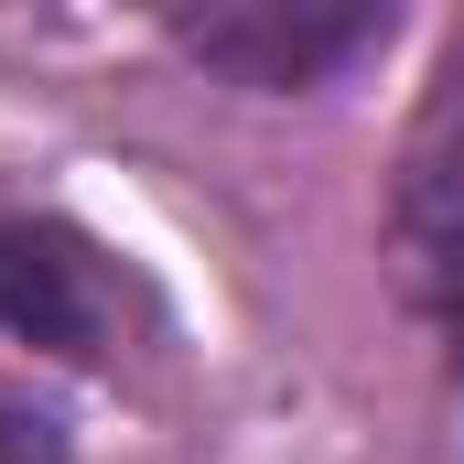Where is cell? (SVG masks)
I'll use <instances>...</instances> for the list:
<instances>
[{
  "mask_svg": "<svg viewBox=\"0 0 464 464\" xmlns=\"http://www.w3.org/2000/svg\"><path fill=\"white\" fill-rule=\"evenodd\" d=\"M0 335L22 346H65V356H98L109 346V270L98 248L33 206H0Z\"/></svg>",
  "mask_w": 464,
  "mask_h": 464,
  "instance_id": "obj_1",
  "label": "cell"
},
{
  "mask_svg": "<svg viewBox=\"0 0 464 464\" xmlns=\"http://www.w3.org/2000/svg\"><path fill=\"white\" fill-rule=\"evenodd\" d=\"M367 44H389V11H281V0H248V11L184 22V54H206L237 87H324Z\"/></svg>",
  "mask_w": 464,
  "mask_h": 464,
  "instance_id": "obj_2",
  "label": "cell"
},
{
  "mask_svg": "<svg viewBox=\"0 0 464 464\" xmlns=\"http://www.w3.org/2000/svg\"><path fill=\"white\" fill-rule=\"evenodd\" d=\"M400 259H411V292L464 324V65L400 173Z\"/></svg>",
  "mask_w": 464,
  "mask_h": 464,
  "instance_id": "obj_3",
  "label": "cell"
},
{
  "mask_svg": "<svg viewBox=\"0 0 464 464\" xmlns=\"http://www.w3.org/2000/svg\"><path fill=\"white\" fill-rule=\"evenodd\" d=\"M0 464H76V454H65V432H54V421H33V411H11V400H0Z\"/></svg>",
  "mask_w": 464,
  "mask_h": 464,
  "instance_id": "obj_4",
  "label": "cell"
}]
</instances>
